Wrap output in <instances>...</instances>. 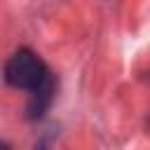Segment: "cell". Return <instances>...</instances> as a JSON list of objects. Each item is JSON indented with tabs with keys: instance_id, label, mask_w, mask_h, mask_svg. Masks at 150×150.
Masks as SVG:
<instances>
[{
	"instance_id": "obj_1",
	"label": "cell",
	"mask_w": 150,
	"mask_h": 150,
	"mask_svg": "<svg viewBox=\"0 0 150 150\" xmlns=\"http://www.w3.org/2000/svg\"><path fill=\"white\" fill-rule=\"evenodd\" d=\"M5 80H7V84H12L16 89L38 91L45 84L54 82V75L49 73V68L35 52L19 49L9 56V61L5 66Z\"/></svg>"
},
{
	"instance_id": "obj_2",
	"label": "cell",
	"mask_w": 150,
	"mask_h": 150,
	"mask_svg": "<svg viewBox=\"0 0 150 150\" xmlns=\"http://www.w3.org/2000/svg\"><path fill=\"white\" fill-rule=\"evenodd\" d=\"M2 145H5V143H0V148H2Z\"/></svg>"
}]
</instances>
